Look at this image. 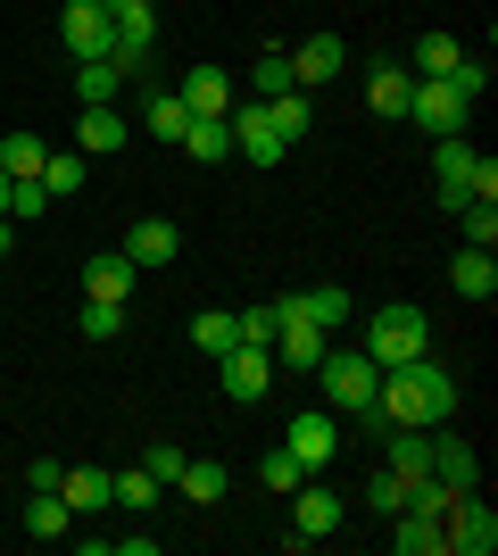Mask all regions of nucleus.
Segmentation results:
<instances>
[{"mask_svg":"<svg viewBox=\"0 0 498 556\" xmlns=\"http://www.w3.org/2000/svg\"><path fill=\"white\" fill-rule=\"evenodd\" d=\"M449 282H457V300H474V307H490V291H498V257L490 250H457V266H449Z\"/></svg>","mask_w":498,"mask_h":556,"instance_id":"15","label":"nucleus"},{"mask_svg":"<svg viewBox=\"0 0 498 556\" xmlns=\"http://www.w3.org/2000/svg\"><path fill=\"white\" fill-rule=\"evenodd\" d=\"M158 473H150V465H133V473H117V507H158Z\"/></svg>","mask_w":498,"mask_h":556,"instance_id":"37","label":"nucleus"},{"mask_svg":"<svg viewBox=\"0 0 498 556\" xmlns=\"http://www.w3.org/2000/svg\"><path fill=\"white\" fill-rule=\"evenodd\" d=\"M125 332V300H84V341H108Z\"/></svg>","mask_w":498,"mask_h":556,"instance_id":"38","label":"nucleus"},{"mask_svg":"<svg viewBox=\"0 0 498 556\" xmlns=\"http://www.w3.org/2000/svg\"><path fill=\"white\" fill-rule=\"evenodd\" d=\"M183 125H191V109H183L175 92L150 100V141H183Z\"/></svg>","mask_w":498,"mask_h":556,"instance_id":"34","label":"nucleus"},{"mask_svg":"<svg viewBox=\"0 0 498 556\" xmlns=\"http://www.w3.org/2000/svg\"><path fill=\"white\" fill-rule=\"evenodd\" d=\"M391 523H399V532H391V548H399V556H440V548H449V540H440V523H432V515H391Z\"/></svg>","mask_w":498,"mask_h":556,"instance_id":"24","label":"nucleus"},{"mask_svg":"<svg viewBox=\"0 0 498 556\" xmlns=\"http://www.w3.org/2000/svg\"><path fill=\"white\" fill-rule=\"evenodd\" d=\"M374 407H382L391 424H424V432H432V424H449V416H457V374L424 349V357H407V366H382Z\"/></svg>","mask_w":498,"mask_h":556,"instance_id":"1","label":"nucleus"},{"mask_svg":"<svg viewBox=\"0 0 498 556\" xmlns=\"http://www.w3.org/2000/svg\"><path fill=\"white\" fill-rule=\"evenodd\" d=\"M341 67H349V42H341V34H308V42L291 50V84H299V92H308V84H332Z\"/></svg>","mask_w":498,"mask_h":556,"instance_id":"12","label":"nucleus"},{"mask_svg":"<svg viewBox=\"0 0 498 556\" xmlns=\"http://www.w3.org/2000/svg\"><path fill=\"white\" fill-rule=\"evenodd\" d=\"M440 540H449L457 556H490V548H498V507L465 490V498H457V507L440 515Z\"/></svg>","mask_w":498,"mask_h":556,"instance_id":"4","label":"nucleus"},{"mask_svg":"<svg viewBox=\"0 0 498 556\" xmlns=\"http://www.w3.org/2000/svg\"><path fill=\"white\" fill-rule=\"evenodd\" d=\"M216 374H225V391H233V399H266V391H274V349L241 341V349L216 357Z\"/></svg>","mask_w":498,"mask_h":556,"instance_id":"11","label":"nucleus"},{"mask_svg":"<svg viewBox=\"0 0 498 556\" xmlns=\"http://www.w3.org/2000/svg\"><path fill=\"white\" fill-rule=\"evenodd\" d=\"M42 159H50V150L34 134H9V141H0V175H42Z\"/></svg>","mask_w":498,"mask_h":556,"instance_id":"33","label":"nucleus"},{"mask_svg":"<svg viewBox=\"0 0 498 556\" xmlns=\"http://www.w3.org/2000/svg\"><path fill=\"white\" fill-rule=\"evenodd\" d=\"M457 59H465V50H457L449 34H424V42H416V84H432V75H449Z\"/></svg>","mask_w":498,"mask_h":556,"instance_id":"31","label":"nucleus"},{"mask_svg":"<svg viewBox=\"0 0 498 556\" xmlns=\"http://www.w3.org/2000/svg\"><path fill=\"white\" fill-rule=\"evenodd\" d=\"M42 208H50L42 175H9V216H42Z\"/></svg>","mask_w":498,"mask_h":556,"instance_id":"39","label":"nucleus"},{"mask_svg":"<svg viewBox=\"0 0 498 556\" xmlns=\"http://www.w3.org/2000/svg\"><path fill=\"white\" fill-rule=\"evenodd\" d=\"M283 448L308 465V473L332 465V457H341V416H332V407H299V416L283 424Z\"/></svg>","mask_w":498,"mask_h":556,"instance_id":"5","label":"nucleus"},{"mask_svg":"<svg viewBox=\"0 0 498 556\" xmlns=\"http://www.w3.org/2000/svg\"><path fill=\"white\" fill-rule=\"evenodd\" d=\"M133 275H142V266H133L125 250L92 257V266H84V300H133Z\"/></svg>","mask_w":498,"mask_h":556,"instance_id":"17","label":"nucleus"},{"mask_svg":"<svg viewBox=\"0 0 498 556\" xmlns=\"http://www.w3.org/2000/svg\"><path fill=\"white\" fill-rule=\"evenodd\" d=\"M59 498H67L75 523H84L92 507H117V473H100V465H67V473H59Z\"/></svg>","mask_w":498,"mask_h":556,"instance_id":"13","label":"nucleus"},{"mask_svg":"<svg viewBox=\"0 0 498 556\" xmlns=\"http://www.w3.org/2000/svg\"><path fill=\"white\" fill-rule=\"evenodd\" d=\"M432 184H440L449 208L474 200V141H465V134H440V141H432Z\"/></svg>","mask_w":498,"mask_h":556,"instance_id":"10","label":"nucleus"},{"mask_svg":"<svg viewBox=\"0 0 498 556\" xmlns=\"http://www.w3.org/2000/svg\"><path fill=\"white\" fill-rule=\"evenodd\" d=\"M366 507H374V515H399V507H407V482L391 473V465H382L374 482H366Z\"/></svg>","mask_w":498,"mask_h":556,"instance_id":"41","label":"nucleus"},{"mask_svg":"<svg viewBox=\"0 0 498 556\" xmlns=\"http://www.w3.org/2000/svg\"><path fill=\"white\" fill-rule=\"evenodd\" d=\"M117 84H125V75L108 67V59H75V100H84V109H108Z\"/></svg>","mask_w":498,"mask_h":556,"instance_id":"25","label":"nucleus"},{"mask_svg":"<svg viewBox=\"0 0 498 556\" xmlns=\"http://www.w3.org/2000/svg\"><path fill=\"white\" fill-rule=\"evenodd\" d=\"M407 92H416V75H407V67H374V75H366V109H374V116H407Z\"/></svg>","mask_w":498,"mask_h":556,"instance_id":"22","label":"nucleus"},{"mask_svg":"<svg viewBox=\"0 0 498 556\" xmlns=\"http://www.w3.org/2000/svg\"><path fill=\"white\" fill-rule=\"evenodd\" d=\"M150 473H158V482H175V473H183V448H175V441H158V448H150Z\"/></svg>","mask_w":498,"mask_h":556,"instance_id":"43","label":"nucleus"},{"mask_svg":"<svg viewBox=\"0 0 498 556\" xmlns=\"http://www.w3.org/2000/svg\"><path fill=\"white\" fill-rule=\"evenodd\" d=\"M432 473H440V482H449L457 498H465V490H474V473H482V457H474L465 441H449L440 424H432Z\"/></svg>","mask_w":498,"mask_h":556,"instance_id":"18","label":"nucleus"},{"mask_svg":"<svg viewBox=\"0 0 498 556\" xmlns=\"http://www.w3.org/2000/svg\"><path fill=\"white\" fill-rule=\"evenodd\" d=\"M274 332H283V316H274V307H250V316H241V341L274 349Z\"/></svg>","mask_w":498,"mask_h":556,"instance_id":"42","label":"nucleus"},{"mask_svg":"<svg viewBox=\"0 0 498 556\" xmlns=\"http://www.w3.org/2000/svg\"><path fill=\"white\" fill-rule=\"evenodd\" d=\"M316 382H324L332 416H366L374 391H382V366L366 357V349H324V357H316Z\"/></svg>","mask_w":498,"mask_h":556,"instance_id":"2","label":"nucleus"},{"mask_svg":"<svg viewBox=\"0 0 498 556\" xmlns=\"http://www.w3.org/2000/svg\"><path fill=\"white\" fill-rule=\"evenodd\" d=\"M191 349H200V357H225V349H241V316H191Z\"/></svg>","mask_w":498,"mask_h":556,"instance_id":"26","label":"nucleus"},{"mask_svg":"<svg viewBox=\"0 0 498 556\" xmlns=\"http://www.w3.org/2000/svg\"><path fill=\"white\" fill-rule=\"evenodd\" d=\"M175 490H183L191 507H216V498H225V465H191V457H183V473H175Z\"/></svg>","mask_w":498,"mask_h":556,"instance_id":"29","label":"nucleus"},{"mask_svg":"<svg viewBox=\"0 0 498 556\" xmlns=\"http://www.w3.org/2000/svg\"><path fill=\"white\" fill-rule=\"evenodd\" d=\"M0 216H9V175H0Z\"/></svg>","mask_w":498,"mask_h":556,"instance_id":"45","label":"nucleus"},{"mask_svg":"<svg viewBox=\"0 0 498 556\" xmlns=\"http://www.w3.org/2000/svg\"><path fill=\"white\" fill-rule=\"evenodd\" d=\"M457 225H465V241H474V250H490V241H498V200H465V208H457Z\"/></svg>","mask_w":498,"mask_h":556,"instance_id":"35","label":"nucleus"},{"mask_svg":"<svg viewBox=\"0 0 498 556\" xmlns=\"http://www.w3.org/2000/svg\"><path fill=\"white\" fill-rule=\"evenodd\" d=\"M266 125H274L283 141H299V134H308V92H299V84H291V92H274V100H266Z\"/></svg>","mask_w":498,"mask_h":556,"instance_id":"28","label":"nucleus"},{"mask_svg":"<svg viewBox=\"0 0 498 556\" xmlns=\"http://www.w3.org/2000/svg\"><path fill=\"white\" fill-rule=\"evenodd\" d=\"M258 482H266V490H274V498H291V490L308 482V465L291 457V448H266V465H258Z\"/></svg>","mask_w":498,"mask_h":556,"instance_id":"30","label":"nucleus"},{"mask_svg":"<svg viewBox=\"0 0 498 556\" xmlns=\"http://www.w3.org/2000/svg\"><path fill=\"white\" fill-rule=\"evenodd\" d=\"M175 250H183V232L166 225V216H142V225L125 232V257H133V266H175Z\"/></svg>","mask_w":498,"mask_h":556,"instance_id":"14","label":"nucleus"},{"mask_svg":"<svg viewBox=\"0 0 498 556\" xmlns=\"http://www.w3.org/2000/svg\"><path fill=\"white\" fill-rule=\"evenodd\" d=\"M407 116H416V125H424V134L440 141V134H465V116H474V100H457L449 84L432 75V84H416V92H407Z\"/></svg>","mask_w":498,"mask_h":556,"instance_id":"7","label":"nucleus"},{"mask_svg":"<svg viewBox=\"0 0 498 556\" xmlns=\"http://www.w3.org/2000/svg\"><path fill=\"white\" fill-rule=\"evenodd\" d=\"M175 100H183L191 116H225V109H233V75H225V67H191Z\"/></svg>","mask_w":498,"mask_h":556,"instance_id":"16","label":"nucleus"},{"mask_svg":"<svg viewBox=\"0 0 498 556\" xmlns=\"http://www.w3.org/2000/svg\"><path fill=\"white\" fill-rule=\"evenodd\" d=\"M324 332L308 325V316H283V332H274V357H283V366H299V374H316V357H324Z\"/></svg>","mask_w":498,"mask_h":556,"instance_id":"19","label":"nucleus"},{"mask_svg":"<svg viewBox=\"0 0 498 556\" xmlns=\"http://www.w3.org/2000/svg\"><path fill=\"white\" fill-rule=\"evenodd\" d=\"M225 125H233V159H250V166H274L291 150L274 125H266V100H250V109H225Z\"/></svg>","mask_w":498,"mask_h":556,"instance_id":"8","label":"nucleus"},{"mask_svg":"<svg viewBox=\"0 0 498 556\" xmlns=\"http://www.w3.org/2000/svg\"><path fill=\"white\" fill-rule=\"evenodd\" d=\"M440 84H449L457 100H482V92H490V67H482V59H457V67L440 75Z\"/></svg>","mask_w":498,"mask_h":556,"instance_id":"40","label":"nucleus"},{"mask_svg":"<svg viewBox=\"0 0 498 556\" xmlns=\"http://www.w3.org/2000/svg\"><path fill=\"white\" fill-rule=\"evenodd\" d=\"M432 349V325H424V307H382L374 316V332H366V357H374V366H407V357H424Z\"/></svg>","mask_w":498,"mask_h":556,"instance_id":"3","label":"nucleus"},{"mask_svg":"<svg viewBox=\"0 0 498 556\" xmlns=\"http://www.w3.org/2000/svg\"><path fill=\"white\" fill-rule=\"evenodd\" d=\"M59 34H67L75 59H108V50H117V25H108L100 0H67V9H59Z\"/></svg>","mask_w":498,"mask_h":556,"instance_id":"6","label":"nucleus"},{"mask_svg":"<svg viewBox=\"0 0 498 556\" xmlns=\"http://www.w3.org/2000/svg\"><path fill=\"white\" fill-rule=\"evenodd\" d=\"M42 191L50 200H75V191H84V150H50L42 159Z\"/></svg>","mask_w":498,"mask_h":556,"instance_id":"27","label":"nucleus"},{"mask_svg":"<svg viewBox=\"0 0 498 556\" xmlns=\"http://www.w3.org/2000/svg\"><path fill=\"white\" fill-rule=\"evenodd\" d=\"M17 250V216H0V257Z\"/></svg>","mask_w":498,"mask_h":556,"instance_id":"44","label":"nucleus"},{"mask_svg":"<svg viewBox=\"0 0 498 556\" xmlns=\"http://www.w3.org/2000/svg\"><path fill=\"white\" fill-rule=\"evenodd\" d=\"M250 92H258V100L291 92V50H266V59H258V75H250Z\"/></svg>","mask_w":498,"mask_h":556,"instance_id":"36","label":"nucleus"},{"mask_svg":"<svg viewBox=\"0 0 498 556\" xmlns=\"http://www.w3.org/2000/svg\"><path fill=\"white\" fill-rule=\"evenodd\" d=\"M299 307H308L316 332H341V325H349V291H299Z\"/></svg>","mask_w":498,"mask_h":556,"instance_id":"32","label":"nucleus"},{"mask_svg":"<svg viewBox=\"0 0 498 556\" xmlns=\"http://www.w3.org/2000/svg\"><path fill=\"white\" fill-rule=\"evenodd\" d=\"M125 141H133V134H125L117 109H84V116H75V150H92V159H100V150H125Z\"/></svg>","mask_w":498,"mask_h":556,"instance_id":"21","label":"nucleus"},{"mask_svg":"<svg viewBox=\"0 0 498 556\" xmlns=\"http://www.w3.org/2000/svg\"><path fill=\"white\" fill-rule=\"evenodd\" d=\"M183 150L200 166H225V159H233V125H225V116H191V125H183Z\"/></svg>","mask_w":498,"mask_h":556,"instance_id":"20","label":"nucleus"},{"mask_svg":"<svg viewBox=\"0 0 498 556\" xmlns=\"http://www.w3.org/2000/svg\"><path fill=\"white\" fill-rule=\"evenodd\" d=\"M291 498H299V507H291V532H283V548H316V540L332 532V523H341V498H332V490H316V473L299 490H291Z\"/></svg>","mask_w":498,"mask_h":556,"instance_id":"9","label":"nucleus"},{"mask_svg":"<svg viewBox=\"0 0 498 556\" xmlns=\"http://www.w3.org/2000/svg\"><path fill=\"white\" fill-rule=\"evenodd\" d=\"M67 523H75V507L59 490H34V498H25V532L34 540H67Z\"/></svg>","mask_w":498,"mask_h":556,"instance_id":"23","label":"nucleus"}]
</instances>
